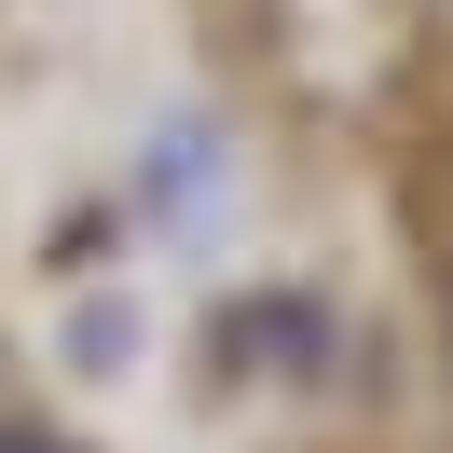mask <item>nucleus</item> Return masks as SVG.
I'll return each instance as SVG.
<instances>
[{"instance_id":"1","label":"nucleus","mask_w":453,"mask_h":453,"mask_svg":"<svg viewBox=\"0 0 453 453\" xmlns=\"http://www.w3.org/2000/svg\"><path fill=\"white\" fill-rule=\"evenodd\" d=\"M0 453H56V440H0Z\"/></svg>"}]
</instances>
